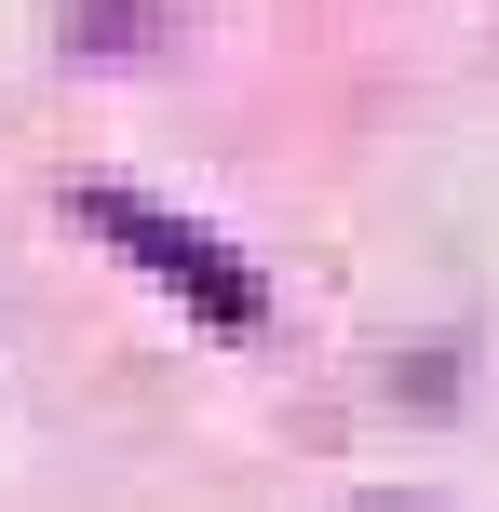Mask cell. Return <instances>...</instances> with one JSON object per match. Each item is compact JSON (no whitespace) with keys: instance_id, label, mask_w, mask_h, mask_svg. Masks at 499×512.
<instances>
[{"instance_id":"6da1fadb","label":"cell","mask_w":499,"mask_h":512,"mask_svg":"<svg viewBox=\"0 0 499 512\" xmlns=\"http://www.w3.org/2000/svg\"><path fill=\"white\" fill-rule=\"evenodd\" d=\"M81 230H108L135 270L176 283V297H203V324H216V337H270V283L243 270V256H216L203 230H176L162 203H135V189H81Z\"/></svg>"},{"instance_id":"7a4b0ae2","label":"cell","mask_w":499,"mask_h":512,"mask_svg":"<svg viewBox=\"0 0 499 512\" xmlns=\"http://www.w3.org/2000/svg\"><path fill=\"white\" fill-rule=\"evenodd\" d=\"M378 512H392V499H378Z\"/></svg>"}]
</instances>
